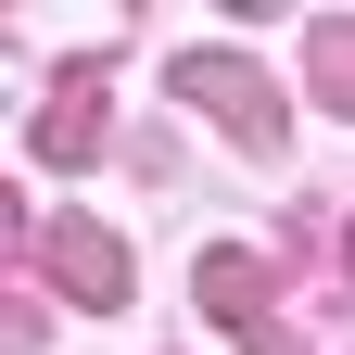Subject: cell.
Returning <instances> with one entry per match:
<instances>
[{
	"label": "cell",
	"instance_id": "1",
	"mask_svg": "<svg viewBox=\"0 0 355 355\" xmlns=\"http://www.w3.org/2000/svg\"><path fill=\"white\" fill-rule=\"evenodd\" d=\"M51 254H64V279H76V292H114V279H127V266H114V241H89V229H64Z\"/></svg>",
	"mask_w": 355,
	"mask_h": 355
}]
</instances>
